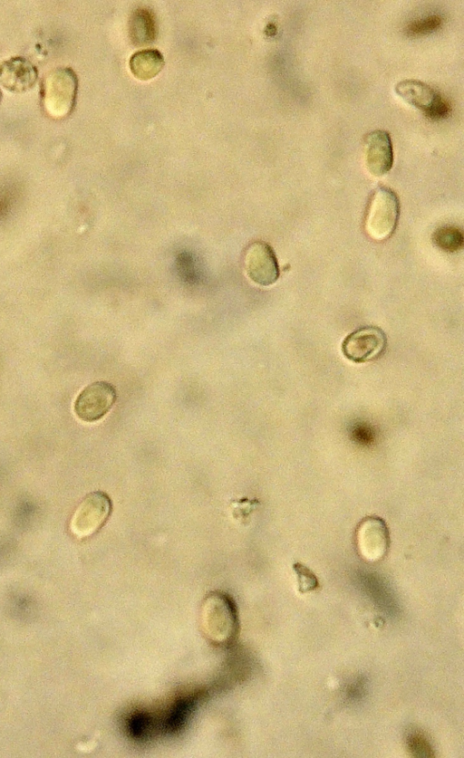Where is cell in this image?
Returning a JSON list of instances; mask_svg holds the SVG:
<instances>
[{
  "instance_id": "6da1fadb",
  "label": "cell",
  "mask_w": 464,
  "mask_h": 758,
  "mask_svg": "<svg viewBox=\"0 0 464 758\" xmlns=\"http://www.w3.org/2000/svg\"><path fill=\"white\" fill-rule=\"evenodd\" d=\"M199 627L208 641L216 647L226 648L234 643L239 631L234 599L224 591L208 592L200 605Z\"/></svg>"
},
{
  "instance_id": "2e32d148",
  "label": "cell",
  "mask_w": 464,
  "mask_h": 758,
  "mask_svg": "<svg viewBox=\"0 0 464 758\" xmlns=\"http://www.w3.org/2000/svg\"><path fill=\"white\" fill-rule=\"evenodd\" d=\"M442 24L438 15H430L412 21L407 25L406 33L411 36H421L437 31Z\"/></svg>"
},
{
  "instance_id": "d6986e66",
  "label": "cell",
  "mask_w": 464,
  "mask_h": 758,
  "mask_svg": "<svg viewBox=\"0 0 464 758\" xmlns=\"http://www.w3.org/2000/svg\"><path fill=\"white\" fill-rule=\"evenodd\" d=\"M1 98H2V92H1V91H0V101H1Z\"/></svg>"
},
{
  "instance_id": "7a4b0ae2",
  "label": "cell",
  "mask_w": 464,
  "mask_h": 758,
  "mask_svg": "<svg viewBox=\"0 0 464 758\" xmlns=\"http://www.w3.org/2000/svg\"><path fill=\"white\" fill-rule=\"evenodd\" d=\"M78 79L69 67L50 71L42 82V104L45 113L55 120L68 117L76 102Z\"/></svg>"
},
{
  "instance_id": "e0dca14e",
  "label": "cell",
  "mask_w": 464,
  "mask_h": 758,
  "mask_svg": "<svg viewBox=\"0 0 464 758\" xmlns=\"http://www.w3.org/2000/svg\"><path fill=\"white\" fill-rule=\"evenodd\" d=\"M294 570L297 574L298 588L301 592L311 591L318 587L315 575L308 568L300 563H295Z\"/></svg>"
},
{
  "instance_id": "277c9868",
  "label": "cell",
  "mask_w": 464,
  "mask_h": 758,
  "mask_svg": "<svg viewBox=\"0 0 464 758\" xmlns=\"http://www.w3.org/2000/svg\"><path fill=\"white\" fill-rule=\"evenodd\" d=\"M112 511L110 496L102 491L88 494L76 507L69 524L71 533L85 539L98 533L108 521Z\"/></svg>"
},
{
  "instance_id": "9a60e30c",
  "label": "cell",
  "mask_w": 464,
  "mask_h": 758,
  "mask_svg": "<svg viewBox=\"0 0 464 758\" xmlns=\"http://www.w3.org/2000/svg\"><path fill=\"white\" fill-rule=\"evenodd\" d=\"M407 746L413 757L430 758L434 756V752L430 742L420 732H411L408 735Z\"/></svg>"
},
{
  "instance_id": "5bb4252c",
  "label": "cell",
  "mask_w": 464,
  "mask_h": 758,
  "mask_svg": "<svg viewBox=\"0 0 464 758\" xmlns=\"http://www.w3.org/2000/svg\"><path fill=\"white\" fill-rule=\"evenodd\" d=\"M432 242L441 251L456 253L463 247V233L454 225L440 226L432 234Z\"/></svg>"
},
{
  "instance_id": "9c48e42d",
  "label": "cell",
  "mask_w": 464,
  "mask_h": 758,
  "mask_svg": "<svg viewBox=\"0 0 464 758\" xmlns=\"http://www.w3.org/2000/svg\"><path fill=\"white\" fill-rule=\"evenodd\" d=\"M356 545L364 560H381L390 545V535L385 522L376 516L364 518L356 530Z\"/></svg>"
},
{
  "instance_id": "5b68a950",
  "label": "cell",
  "mask_w": 464,
  "mask_h": 758,
  "mask_svg": "<svg viewBox=\"0 0 464 758\" xmlns=\"http://www.w3.org/2000/svg\"><path fill=\"white\" fill-rule=\"evenodd\" d=\"M394 91L406 103L420 110L426 118L440 120L450 112V105L446 99L427 83L417 80L399 82Z\"/></svg>"
},
{
  "instance_id": "3957f363",
  "label": "cell",
  "mask_w": 464,
  "mask_h": 758,
  "mask_svg": "<svg viewBox=\"0 0 464 758\" xmlns=\"http://www.w3.org/2000/svg\"><path fill=\"white\" fill-rule=\"evenodd\" d=\"M400 216V200L387 187H378L372 193L364 216L366 235L376 242L389 239L394 233Z\"/></svg>"
},
{
  "instance_id": "8992f818",
  "label": "cell",
  "mask_w": 464,
  "mask_h": 758,
  "mask_svg": "<svg viewBox=\"0 0 464 758\" xmlns=\"http://www.w3.org/2000/svg\"><path fill=\"white\" fill-rule=\"evenodd\" d=\"M386 346L387 337L381 328L365 326L346 336L342 344V350L348 360L363 363L379 359L384 353Z\"/></svg>"
},
{
  "instance_id": "30bf717a",
  "label": "cell",
  "mask_w": 464,
  "mask_h": 758,
  "mask_svg": "<svg viewBox=\"0 0 464 758\" xmlns=\"http://www.w3.org/2000/svg\"><path fill=\"white\" fill-rule=\"evenodd\" d=\"M363 160L368 172L373 177H382L392 168L393 149L388 131L375 130L363 138Z\"/></svg>"
},
{
  "instance_id": "4fadbf2b",
  "label": "cell",
  "mask_w": 464,
  "mask_h": 758,
  "mask_svg": "<svg viewBox=\"0 0 464 758\" xmlns=\"http://www.w3.org/2000/svg\"><path fill=\"white\" fill-rule=\"evenodd\" d=\"M164 58L155 49H146L135 53L130 60V69L139 80L148 81L154 78L163 68Z\"/></svg>"
},
{
  "instance_id": "52a82bcc",
  "label": "cell",
  "mask_w": 464,
  "mask_h": 758,
  "mask_svg": "<svg viewBox=\"0 0 464 758\" xmlns=\"http://www.w3.org/2000/svg\"><path fill=\"white\" fill-rule=\"evenodd\" d=\"M117 399L114 386L107 381H95L85 387L74 402L76 416L85 422H95L102 418Z\"/></svg>"
},
{
  "instance_id": "7c38bea8",
  "label": "cell",
  "mask_w": 464,
  "mask_h": 758,
  "mask_svg": "<svg viewBox=\"0 0 464 758\" xmlns=\"http://www.w3.org/2000/svg\"><path fill=\"white\" fill-rule=\"evenodd\" d=\"M130 37L140 47L152 43L157 36V24L153 13L147 8L136 9L129 22Z\"/></svg>"
},
{
  "instance_id": "8fae6325",
  "label": "cell",
  "mask_w": 464,
  "mask_h": 758,
  "mask_svg": "<svg viewBox=\"0 0 464 758\" xmlns=\"http://www.w3.org/2000/svg\"><path fill=\"white\" fill-rule=\"evenodd\" d=\"M37 69L24 57H12L0 64V84L12 92L30 90L37 80Z\"/></svg>"
},
{
  "instance_id": "ac0fdd59",
  "label": "cell",
  "mask_w": 464,
  "mask_h": 758,
  "mask_svg": "<svg viewBox=\"0 0 464 758\" xmlns=\"http://www.w3.org/2000/svg\"><path fill=\"white\" fill-rule=\"evenodd\" d=\"M365 692L364 686L362 682L360 683H353L352 686H349L347 694L350 697H361L363 696V693Z\"/></svg>"
},
{
  "instance_id": "ba28073f",
  "label": "cell",
  "mask_w": 464,
  "mask_h": 758,
  "mask_svg": "<svg viewBox=\"0 0 464 758\" xmlns=\"http://www.w3.org/2000/svg\"><path fill=\"white\" fill-rule=\"evenodd\" d=\"M244 267L248 277L256 284L268 286L279 278L280 271L272 247L263 241L251 243L244 254Z\"/></svg>"
}]
</instances>
